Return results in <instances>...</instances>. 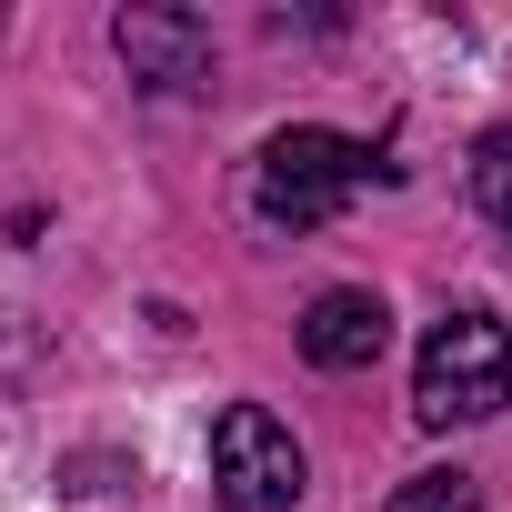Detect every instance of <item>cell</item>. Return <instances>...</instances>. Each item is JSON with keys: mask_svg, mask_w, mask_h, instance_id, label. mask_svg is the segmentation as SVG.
Masks as SVG:
<instances>
[{"mask_svg": "<svg viewBox=\"0 0 512 512\" xmlns=\"http://www.w3.org/2000/svg\"><path fill=\"white\" fill-rule=\"evenodd\" d=\"M111 51L131 61L141 91H191L211 71V21L201 11H171V0H131V11L111 21Z\"/></svg>", "mask_w": 512, "mask_h": 512, "instance_id": "277c9868", "label": "cell"}, {"mask_svg": "<svg viewBox=\"0 0 512 512\" xmlns=\"http://www.w3.org/2000/svg\"><path fill=\"white\" fill-rule=\"evenodd\" d=\"M382 512H482V482L472 472H412Z\"/></svg>", "mask_w": 512, "mask_h": 512, "instance_id": "8992f818", "label": "cell"}, {"mask_svg": "<svg viewBox=\"0 0 512 512\" xmlns=\"http://www.w3.org/2000/svg\"><path fill=\"white\" fill-rule=\"evenodd\" d=\"M302 352L322 362V372H372L382 352H392V312H382V292H322L312 312H302Z\"/></svg>", "mask_w": 512, "mask_h": 512, "instance_id": "5b68a950", "label": "cell"}, {"mask_svg": "<svg viewBox=\"0 0 512 512\" xmlns=\"http://www.w3.org/2000/svg\"><path fill=\"white\" fill-rule=\"evenodd\" d=\"M362 181H392V161H382L372 141H342V131L292 121V131H272V141H262L251 201H262V221H282V231H322Z\"/></svg>", "mask_w": 512, "mask_h": 512, "instance_id": "6da1fadb", "label": "cell"}, {"mask_svg": "<svg viewBox=\"0 0 512 512\" xmlns=\"http://www.w3.org/2000/svg\"><path fill=\"white\" fill-rule=\"evenodd\" d=\"M472 201L512 231V131H482V151H472Z\"/></svg>", "mask_w": 512, "mask_h": 512, "instance_id": "52a82bcc", "label": "cell"}, {"mask_svg": "<svg viewBox=\"0 0 512 512\" xmlns=\"http://www.w3.org/2000/svg\"><path fill=\"white\" fill-rule=\"evenodd\" d=\"M211 492H221V512H292L312 492L302 482V442L262 402H231L211 422Z\"/></svg>", "mask_w": 512, "mask_h": 512, "instance_id": "3957f363", "label": "cell"}, {"mask_svg": "<svg viewBox=\"0 0 512 512\" xmlns=\"http://www.w3.org/2000/svg\"><path fill=\"white\" fill-rule=\"evenodd\" d=\"M502 402H512V332L492 312H452L412 362V422L452 432V422H492Z\"/></svg>", "mask_w": 512, "mask_h": 512, "instance_id": "7a4b0ae2", "label": "cell"}]
</instances>
